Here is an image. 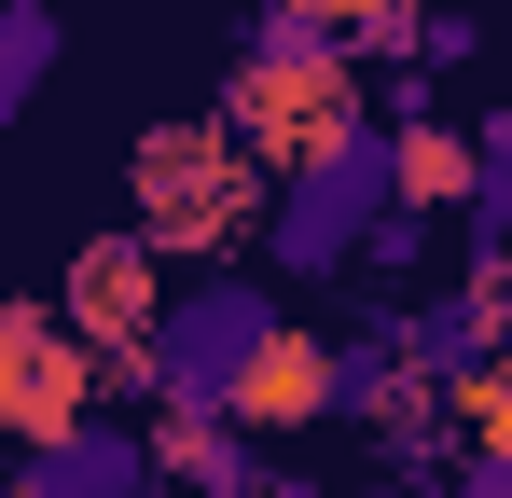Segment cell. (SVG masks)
I'll return each instance as SVG.
<instances>
[{
    "label": "cell",
    "instance_id": "cell-2",
    "mask_svg": "<svg viewBox=\"0 0 512 498\" xmlns=\"http://www.w3.org/2000/svg\"><path fill=\"white\" fill-rule=\"evenodd\" d=\"M277 291L263 277H194V291H167V319H153V346H139V388L167 415H236V388H250V360L277 346Z\"/></svg>",
    "mask_w": 512,
    "mask_h": 498
},
{
    "label": "cell",
    "instance_id": "cell-14",
    "mask_svg": "<svg viewBox=\"0 0 512 498\" xmlns=\"http://www.w3.org/2000/svg\"><path fill=\"white\" fill-rule=\"evenodd\" d=\"M153 498H180V485H153Z\"/></svg>",
    "mask_w": 512,
    "mask_h": 498
},
{
    "label": "cell",
    "instance_id": "cell-12",
    "mask_svg": "<svg viewBox=\"0 0 512 498\" xmlns=\"http://www.w3.org/2000/svg\"><path fill=\"white\" fill-rule=\"evenodd\" d=\"M429 14H443V0H360L346 56H416V42H429Z\"/></svg>",
    "mask_w": 512,
    "mask_h": 498
},
{
    "label": "cell",
    "instance_id": "cell-7",
    "mask_svg": "<svg viewBox=\"0 0 512 498\" xmlns=\"http://www.w3.org/2000/svg\"><path fill=\"white\" fill-rule=\"evenodd\" d=\"M153 429H125V415H70V429H42L28 457H14V498H153Z\"/></svg>",
    "mask_w": 512,
    "mask_h": 498
},
{
    "label": "cell",
    "instance_id": "cell-1",
    "mask_svg": "<svg viewBox=\"0 0 512 498\" xmlns=\"http://www.w3.org/2000/svg\"><path fill=\"white\" fill-rule=\"evenodd\" d=\"M388 208H402V139L360 111V125H333L319 153H291L263 180V263L277 277H346Z\"/></svg>",
    "mask_w": 512,
    "mask_h": 498
},
{
    "label": "cell",
    "instance_id": "cell-10",
    "mask_svg": "<svg viewBox=\"0 0 512 498\" xmlns=\"http://www.w3.org/2000/svg\"><path fill=\"white\" fill-rule=\"evenodd\" d=\"M388 139H402V208H471V139H457V125H429L416 83H402Z\"/></svg>",
    "mask_w": 512,
    "mask_h": 498
},
{
    "label": "cell",
    "instance_id": "cell-6",
    "mask_svg": "<svg viewBox=\"0 0 512 498\" xmlns=\"http://www.w3.org/2000/svg\"><path fill=\"white\" fill-rule=\"evenodd\" d=\"M153 263H167V249L125 222V236H84V249H70V277H56V305H70L125 374H139V346H153V319H167V277H153Z\"/></svg>",
    "mask_w": 512,
    "mask_h": 498
},
{
    "label": "cell",
    "instance_id": "cell-4",
    "mask_svg": "<svg viewBox=\"0 0 512 498\" xmlns=\"http://www.w3.org/2000/svg\"><path fill=\"white\" fill-rule=\"evenodd\" d=\"M360 56H250L236 42V83H222V125H236V153L263 166H291V153H319L333 125H360Z\"/></svg>",
    "mask_w": 512,
    "mask_h": 498
},
{
    "label": "cell",
    "instance_id": "cell-8",
    "mask_svg": "<svg viewBox=\"0 0 512 498\" xmlns=\"http://www.w3.org/2000/svg\"><path fill=\"white\" fill-rule=\"evenodd\" d=\"M333 415V346L319 332H277L250 360V388H236V429H319Z\"/></svg>",
    "mask_w": 512,
    "mask_h": 498
},
{
    "label": "cell",
    "instance_id": "cell-11",
    "mask_svg": "<svg viewBox=\"0 0 512 498\" xmlns=\"http://www.w3.org/2000/svg\"><path fill=\"white\" fill-rule=\"evenodd\" d=\"M42 83H56V14H42V0H0V139L28 125Z\"/></svg>",
    "mask_w": 512,
    "mask_h": 498
},
{
    "label": "cell",
    "instance_id": "cell-13",
    "mask_svg": "<svg viewBox=\"0 0 512 498\" xmlns=\"http://www.w3.org/2000/svg\"><path fill=\"white\" fill-rule=\"evenodd\" d=\"M360 263H374V277H416L429 263V208H388V222L360 236Z\"/></svg>",
    "mask_w": 512,
    "mask_h": 498
},
{
    "label": "cell",
    "instance_id": "cell-5",
    "mask_svg": "<svg viewBox=\"0 0 512 498\" xmlns=\"http://www.w3.org/2000/svg\"><path fill=\"white\" fill-rule=\"evenodd\" d=\"M97 346L70 305H0V429L14 443H42V429H70V415H97Z\"/></svg>",
    "mask_w": 512,
    "mask_h": 498
},
{
    "label": "cell",
    "instance_id": "cell-9",
    "mask_svg": "<svg viewBox=\"0 0 512 498\" xmlns=\"http://www.w3.org/2000/svg\"><path fill=\"white\" fill-rule=\"evenodd\" d=\"M153 471H167L180 498H250V429H236V415H167V429H153Z\"/></svg>",
    "mask_w": 512,
    "mask_h": 498
},
{
    "label": "cell",
    "instance_id": "cell-3",
    "mask_svg": "<svg viewBox=\"0 0 512 498\" xmlns=\"http://www.w3.org/2000/svg\"><path fill=\"white\" fill-rule=\"evenodd\" d=\"M125 180H139V236L153 249H222V236H263V180L277 166L236 153V125L208 111V125H153Z\"/></svg>",
    "mask_w": 512,
    "mask_h": 498
}]
</instances>
